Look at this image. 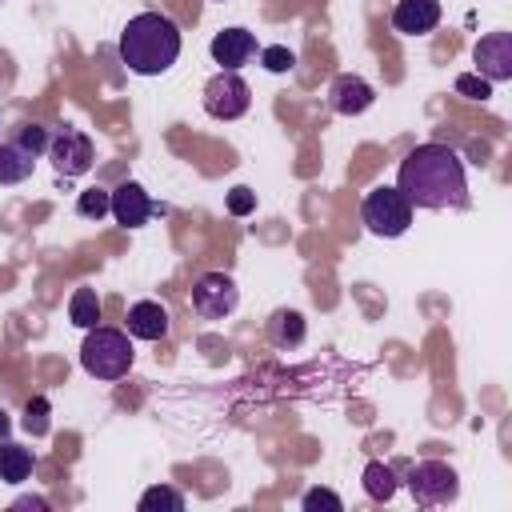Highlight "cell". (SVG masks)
Returning a JSON list of instances; mask_svg holds the SVG:
<instances>
[{"instance_id":"cell-1","label":"cell","mask_w":512,"mask_h":512,"mask_svg":"<svg viewBox=\"0 0 512 512\" xmlns=\"http://www.w3.org/2000/svg\"><path fill=\"white\" fill-rule=\"evenodd\" d=\"M396 188L412 208H468V176L448 144H416L396 172Z\"/></svg>"},{"instance_id":"cell-2","label":"cell","mask_w":512,"mask_h":512,"mask_svg":"<svg viewBox=\"0 0 512 512\" xmlns=\"http://www.w3.org/2000/svg\"><path fill=\"white\" fill-rule=\"evenodd\" d=\"M180 56V28L164 12H136L120 32V60L136 76H160Z\"/></svg>"},{"instance_id":"cell-3","label":"cell","mask_w":512,"mask_h":512,"mask_svg":"<svg viewBox=\"0 0 512 512\" xmlns=\"http://www.w3.org/2000/svg\"><path fill=\"white\" fill-rule=\"evenodd\" d=\"M132 356H136V352H132L128 332L104 328V324L88 328V336H84V344H80V364H84V372L96 376V380H120V376H128Z\"/></svg>"},{"instance_id":"cell-4","label":"cell","mask_w":512,"mask_h":512,"mask_svg":"<svg viewBox=\"0 0 512 512\" xmlns=\"http://www.w3.org/2000/svg\"><path fill=\"white\" fill-rule=\"evenodd\" d=\"M360 220H364V228H368L372 236H388V240H392V236H404V232H408V224H412V204L404 200L400 188L380 184V188H372V192L364 196Z\"/></svg>"},{"instance_id":"cell-5","label":"cell","mask_w":512,"mask_h":512,"mask_svg":"<svg viewBox=\"0 0 512 512\" xmlns=\"http://www.w3.org/2000/svg\"><path fill=\"white\" fill-rule=\"evenodd\" d=\"M252 108V88L244 84L240 72L220 68L208 84H204V112L212 120H240Z\"/></svg>"},{"instance_id":"cell-6","label":"cell","mask_w":512,"mask_h":512,"mask_svg":"<svg viewBox=\"0 0 512 512\" xmlns=\"http://www.w3.org/2000/svg\"><path fill=\"white\" fill-rule=\"evenodd\" d=\"M408 492L416 504H452L460 496V476L444 460H420L408 472Z\"/></svg>"},{"instance_id":"cell-7","label":"cell","mask_w":512,"mask_h":512,"mask_svg":"<svg viewBox=\"0 0 512 512\" xmlns=\"http://www.w3.org/2000/svg\"><path fill=\"white\" fill-rule=\"evenodd\" d=\"M48 160H52L56 176L72 180V176H84V172L92 168L96 152H92V140H88L84 132H76V128H60V132L48 140Z\"/></svg>"},{"instance_id":"cell-8","label":"cell","mask_w":512,"mask_h":512,"mask_svg":"<svg viewBox=\"0 0 512 512\" xmlns=\"http://www.w3.org/2000/svg\"><path fill=\"white\" fill-rule=\"evenodd\" d=\"M236 304H240V288H236V280L224 276V272H204V276L192 284V308H196L204 320H224Z\"/></svg>"},{"instance_id":"cell-9","label":"cell","mask_w":512,"mask_h":512,"mask_svg":"<svg viewBox=\"0 0 512 512\" xmlns=\"http://www.w3.org/2000/svg\"><path fill=\"white\" fill-rule=\"evenodd\" d=\"M472 60H476V76H484L488 84L512 80V32L480 36L476 48H472Z\"/></svg>"},{"instance_id":"cell-10","label":"cell","mask_w":512,"mask_h":512,"mask_svg":"<svg viewBox=\"0 0 512 512\" xmlns=\"http://www.w3.org/2000/svg\"><path fill=\"white\" fill-rule=\"evenodd\" d=\"M152 212H156V204L136 180H124L120 188H112V220L120 228H140V224H148Z\"/></svg>"},{"instance_id":"cell-11","label":"cell","mask_w":512,"mask_h":512,"mask_svg":"<svg viewBox=\"0 0 512 512\" xmlns=\"http://www.w3.org/2000/svg\"><path fill=\"white\" fill-rule=\"evenodd\" d=\"M208 52H212V60H216L220 68L236 72V68H244V64L256 56V36H252L248 28H224V32L212 36Z\"/></svg>"},{"instance_id":"cell-12","label":"cell","mask_w":512,"mask_h":512,"mask_svg":"<svg viewBox=\"0 0 512 512\" xmlns=\"http://www.w3.org/2000/svg\"><path fill=\"white\" fill-rule=\"evenodd\" d=\"M328 100H332V112H340V116H360V112H368V108H372L376 92H372V84H368V80H360V76L344 72V76H336V80H332Z\"/></svg>"},{"instance_id":"cell-13","label":"cell","mask_w":512,"mask_h":512,"mask_svg":"<svg viewBox=\"0 0 512 512\" xmlns=\"http://www.w3.org/2000/svg\"><path fill=\"white\" fill-rule=\"evenodd\" d=\"M440 24V0H396L392 28L404 36H428Z\"/></svg>"},{"instance_id":"cell-14","label":"cell","mask_w":512,"mask_h":512,"mask_svg":"<svg viewBox=\"0 0 512 512\" xmlns=\"http://www.w3.org/2000/svg\"><path fill=\"white\" fill-rule=\"evenodd\" d=\"M128 336H136V340H164L168 336V312L156 300H136L128 308Z\"/></svg>"},{"instance_id":"cell-15","label":"cell","mask_w":512,"mask_h":512,"mask_svg":"<svg viewBox=\"0 0 512 512\" xmlns=\"http://www.w3.org/2000/svg\"><path fill=\"white\" fill-rule=\"evenodd\" d=\"M32 168H36V156L28 148H20L16 140H0V188L28 180Z\"/></svg>"},{"instance_id":"cell-16","label":"cell","mask_w":512,"mask_h":512,"mask_svg":"<svg viewBox=\"0 0 512 512\" xmlns=\"http://www.w3.org/2000/svg\"><path fill=\"white\" fill-rule=\"evenodd\" d=\"M268 340H272L276 348H296V344L304 340V316L292 312V308L272 312V320H268Z\"/></svg>"},{"instance_id":"cell-17","label":"cell","mask_w":512,"mask_h":512,"mask_svg":"<svg viewBox=\"0 0 512 512\" xmlns=\"http://www.w3.org/2000/svg\"><path fill=\"white\" fill-rule=\"evenodd\" d=\"M28 476H32V452L12 444V440H0V480L24 484Z\"/></svg>"},{"instance_id":"cell-18","label":"cell","mask_w":512,"mask_h":512,"mask_svg":"<svg viewBox=\"0 0 512 512\" xmlns=\"http://www.w3.org/2000/svg\"><path fill=\"white\" fill-rule=\"evenodd\" d=\"M68 320L76 324V328H96L100 324V296H96V288H76L72 292V300H68Z\"/></svg>"},{"instance_id":"cell-19","label":"cell","mask_w":512,"mask_h":512,"mask_svg":"<svg viewBox=\"0 0 512 512\" xmlns=\"http://www.w3.org/2000/svg\"><path fill=\"white\" fill-rule=\"evenodd\" d=\"M364 492L372 496V500H392L396 496V472H392V464H384V460H372V464H364Z\"/></svg>"},{"instance_id":"cell-20","label":"cell","mask_w":512,"mask_h":512,"mask_svg":"<svg viewBox=\"0 0 512 512\" xmlns=\"http://www.w3.org/2000/svg\"><path fill=\"white\" fill-rule=\"evenodd\" d=\"M140 512H184V496L168 484H156L140 496Z\"/></svg>"},{"instance_id":"cell-21","label":"cell","mask_w":512,"mask_h":512,"mask_svg":"<svg viewBox=\"0 0 512 512\" xmlns=\"http://www.w3.org/2000/svg\"><path fill=\"white\" fill-rule=\"evenodd\" d=\"M76 212H80L84 220L108 216V212H112V192H108V188H84V192L76 196Z\"/></svg>"},{"instance_id":"cell-22","label":"cell","mask_w":512,"mask_h":512,"mask_svg":"<svg viewBox=\"0 0 512 512\" xmlns=\"http://www.w3.org/2000/svg\"><path fill=\"white\" fill-rule=\"evenodd\" d=\"M260 64L268 72H292L296 68V52L284 48V44H268V48H260Z\"/></svg>"},{"instance_id":"cell-23","label":"cell","mask_w":512,"mask_h":512,"mask_svg":"<svg viewBox=\"0 0 512 512\" xmlns=\"http://www.w3.org/2000/svg\"><path fill=\"white\" fill-rule=\"evenodd\" d=\"M48 400L44 396H36V400H28V408H24V428L32 432V436H44L48 432Z\"/></svg>"},{"instance_id":"cell-24","label":"cell","mask_w":512,"mask_h":512,"mask_svg":"<svg viewBox=\"0 0 512 512\" xmlns=\"http://www.w3.org/2000/svg\"><path fill=\"white\" fill-rule=\"evenodd\" d=\"M456 92L468 96V100H488L492 96V84L484 76H476V72H464V76H456Z\"/></svg>"},{"instance_id":"cell-25","label":"cell","mask_w":512,"mask_h":512,"mask_svg":"<svg viewBox=\"0 0 512 512\" xmlns=\"http://www.w3.org/2000/svg\"><path fill=\"white\" fill-rule=\"evenodd\" d=\"M48 140H52V136H48V132H44L40 124H24V128L16 132V144H20V148H28L32 156L48 152Z\"/></svg>"},{"instance_id":"cell-26","label":"cell","mask_w":512,"mask_h":512,"mask_svg":"<svg viewBox=\"0 0 512 512\" xmlns=\"http://www.w3.org/2000/svg\"><path fill=\"white\" fill-rule=\"evenodd\" d=\"M300 504H304L308 512H316V508H328V512H340V508H344V500H340L336 492H328V488H308Z\"/></svg>"},{"instance_id":"cell-27","label":"cell","mask_w":512,"mask_h":512,"mask_svg":"<svg viewBox=\"0 0 512 512\" xmlns=\"http://www.w3.org/2000/svg\"><path fill=\"white\" fill-rule=\"evenodd\" d=\"M224 204H228V212H232V216H248V212L256 208V192L240 184V188H232V192H228V200H224Z\"/></svg>"},{"instance_id":"cell-28","label":"cell","mask_w":512,"mask_h":512,"mask_svg":"<svg viewBox=\"0 0 512 512\" xmlns=\"http://www.w3.org/2000/svg\"><path fill=\"white\" fill-rule=\"evenodd\" d=\"M8 432H12V420H8V412L0 408V440H8Z\"/></svg>"},{"instance_id":"cell-29","label":"cell","mask_w":512,"mask_h":512,"mask_svg":"<svg viewBox=\"0 0 512 512\" xmlns=\"http://www.w3.org/2000/svg\"><path fill=\"white\" fill-rule=\"evenodd\" d=\"M220 4H224V0H220Z\"/></svg>"}]
</instances>
